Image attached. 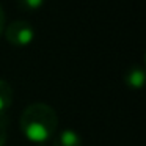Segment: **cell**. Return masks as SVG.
<instances>
[{
  "label": "cell",
  "instance_id": "8992f818",
  "mask_svg": "<svg viewBox=\"0 0 146 146\" xmlns=\"http://www.w3.org/2000/svg\"><path fill=\"white\" fill-rule=\"evenodd\" d=\"M21 10L24 11H36L44 5L46 0H16Z\"/></svg>",
  "mask_w": 146,
  "mask_h": 146
},
{
  "label": "cell",
  "instance_id": "52a82bcc",
  "mask_svg": "<svg viewBox=\"0 0 146 146\" xmlns=\"http://www.w3.org/2000/svg\"><path fill=\"white\" fill-rule=\"evenodd\" d=\"M8 116H0V146H5L7 145V140H8Z\"/></svg>",
  "mask_w": 146,
  "mask_h": 146
},
{
  "label": "cell",
  "instance_id": "5b68a950",
  "mask_svg": "<svg viewBox=\"0 0 146 146\" xmlns=\"http://www.w3.org/2000/svg\"><path fill=\"white\" fill-rule=\"evenodd\" d=\"M13 86L7 80L0 79V116H5L7 111L10 110L11 104H13Z\"/></svg>",
  "mask_w": 146,
  "mask_h": 146
},
{
  "label": "cell",
  "instance_id": "ba28073f",
  "mask_svg": "<svg viewBox=\"0 0 146 146\" xmlns=\"http://www.w3.org/2000/svg\"><path fill=\"white\" fill-rule=\"evenodd\" d=\"M3 30H5V11L0 5V35L3 33Z\"/></svg>",
  "mask_w": 146,
  "mask_h": 146
},
{
  "label": "cell",
  "instance_id": "7a4b0ae2",
  "mask_svg": "<svg viewBox=\"0 0 146 146\" xmlns=\"http://www.w3.org/2000/svg\"><path fill=\"white\" fill-rule=\"evenodd\" d=\"M5 38L11 46L25 47L35 39V27L27 21H14L3 30Z\"/></svg>",
  "mask_w": 146,
  "mask_h": 146
},
{
  "label": "cell",
  "instance_id": "3957f363",
  "mask_svg": "<svg viewBox=\"0 0 146 146\" xmlns=\"http://www.w3.org/2000/svg\"><path fill=\"white\" fill-rule=\"evenodd\" d=\"M146 72L141 64H132L124 74V83L130 90H141L145 86Z\"/></svg>",
  "mask_w": 146,
  "mask_h": 146
},
{
  "label": "cell",
  "instance_id": "6da1fadb",
  "mask_svg": "<svg viewBox=\"0 0 146 146\" xmlns=\"http://www.w3.org/2000/svg\"><path fill=\"white\" fill-rule=\"evenodd\" d=\"M19 126L27 140L42 145L57 133L58 115L49 104L35 102L25 107L19 118Z\"/></svg>",
  "mask_w": 146,
  "mask_h": 146
},
{
  "label": "cell",
  "instance_id": "9c48e42d",
  "mask_svg": "<svg viewBox=\"0 0 146 146\" xmlns=\"http://www.w3.org/2000/svg\"><path fill=\"white\" fill-rule=\"evenodd\" d=\"M39 146H42V145H39Z\"/></svg>",
  "mask_w": 146,
  "mask_h": 146
},
{
  "label": "cell",
  "instance_id": "277c9868",
  "mask_svg": "<svg viewBox=\"0 0 146 146\" xmlns=\"http://www.w3.org/2000/svg\"><path fill=\"white\" fill-rule=\"evenodd\" d=\"M54 146H83V140L74 129H63L55 135Z\"/></svg>",
  "mask_w": 146,
  "mask_h": 146
}]
</instances>
